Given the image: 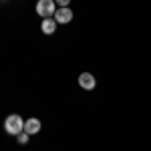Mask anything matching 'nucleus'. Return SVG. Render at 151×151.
I'll return each instance as SVG.
<instances>
[{
	"label": "nucleus",
	"mask_w": 151,
	"mask_h": 151,
	"mask_svg": "<svg viewBox=\"0 0 151 151\" xmlns=\"http://www.w3.org/2000/svg\"><path fill=\"white\" fill-rule=\"evenodd\" d=\"M55 20H57L58 24H67L73 20V10H70L69 6L67 8H58L57 12H55Z\"/></svg>",
	"instance_id": "7ed1b4c3"
},
{
	"label": "nucleus",
	"mask_w": 151,
	"mask_h": 151,
	"mask_svg": "<svg viewBox=\"0 0 151 151\" xmlns=\"http://www.w3.org/2000/svg\"><path fill=\"white\" fill-rule=\"evenodd\" d=\"M57 2L55 0H38L36 2V14L42 16V18H50L55 12H57Z\"/></svg>",
	"instance_id": "f03ea898"
},
{
	"label": "nucleus",
	"mask_w": 151,
	"mask_h": 151,
	"mask_svg": "<svg viewBox=\"0 0 151 151\" xmlns=\"http://www.w3.org/2000/svg\"><path fill=\"white\" fill-rule=\"evenodd\" d=\"M24 131H26L28 135L38 133V131H40V121H38V119H35V117H32V119H28V121L24 123Z\"/></svg>",
	"instance_id": "423d86ee"
},
{
	"label": "nucleus",
	"mask_w": 151,
	"mask_h": 151,
	"mask_svg": "<svg viewBox=\"0 0 151 151\" xmlns=\"http://www.w3.org/2000/svg\"><path fill=\"white\" fill-rule=\"evenodd\" d=\"M16 137H18V143H28V133H26V131H22V133H20V135H16Z\"/></svg>",
	"instance_id": "0eeeda50"
},
{
	"label": "nucleus",
	"mask_w": 151,
	"mask_h": 151,
	"mask_svg": "<svg viewBox=\"0 0 151 151\" xmlns=\"http://www.w3.org/2000/svg\"><path fill=\"white\" fill-rule=\"evenodd\" d=\"M79 85H81L85 91H93L97 81H95V77L91 75V73H83L81 77H79Z\"/></svg>",
	"instance_id": "20e7f679"
},
{
	"label": "nucleus",
	"mask_w": 151,
	"mask_h": 151,
	"mask_svg": "<svg viewBox=\"0 0 151 151\" xmlns=\"http://www.w3.org/2000/svg\"><path fill=\"white\" fill-rule=\"evenodd\" d=\"M4 129H6V133H10V135H20L24 131V121L20 115H10L6 117V121H4Z\"/></svg>",
	"instance_id": "f257e3e1"
},
{
	"label": "nucleus",
	"mask_w": 151,
	"mask_h": 151,
	"mask_svg": "<svg viewBox=\"0 0 151 151\" xmlns=\"http://www.w3.org/2000/svg\"><path fill=\"white\" fill-rule=\"evenodd\" d=\"M55 2H57V4L60 6V8H67V6H69V2H70V0H55Z\"/></svg>",
	"instance_id": "6e6552de"
},
{
	"label": "nucleus",
	"mask_w": 151,
	"mask_h": 151,
	"mask_svg": "<svg viewBox=\"0 0 151 151\" xmlns=\"http://www.w3.org/2000/svg\"><path fill=\"white\" fill-rule=\"evenodd\" d=\"M57 20L55 18H42V24H40V28H42V32L45 35H52L55 30H57Z\"/></svg>",
	"instance_id": "39448f33"
}]
</instances>
